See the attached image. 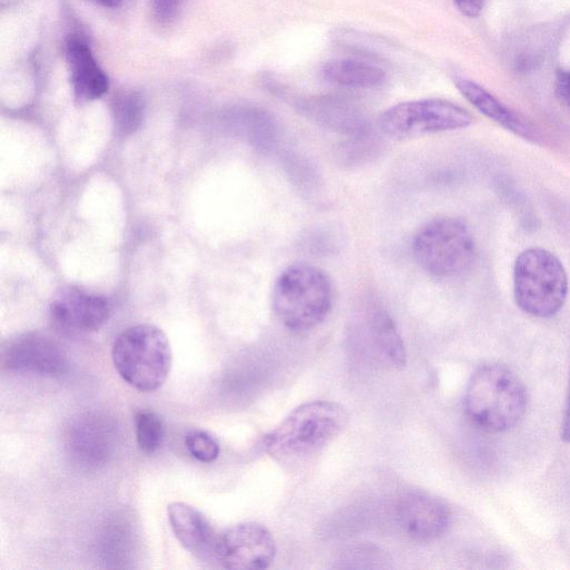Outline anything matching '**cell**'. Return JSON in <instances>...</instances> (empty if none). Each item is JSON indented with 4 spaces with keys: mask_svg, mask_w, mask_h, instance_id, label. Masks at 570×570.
<instances>
[{
    "mask_svg": "<svg viewBox=\"0 0 570 570\" xmlns=\"http://www.w3.org/2000/svg\"><path fill=\"white\" fill-rule=\"evenodd\" d=\"M417 265L438 279H453L469 272L476 249L468 225L455 217H436L423 224L412 239Z\"/></svg>",
    "mask_w": 570,
    "mask_h": 570,
    "instance_id": "cell-4",
    "label": "cell"
},
{
    "mask_svg": "<svg viewBox=\"0 0 570 570\" xmlns=\"http://www.w3.org/2000/svg\"><path fill=\"white\" fill-rule=\"evenodd\" d=\"M188 452L200 462H213L219 454V444L214 436L203 430H190L185 436Z\"/></svg>",
    "mask_w": 570,
    "mask_h": 570,
    "instance_id": "cell-21",
    "label": "cell"
},
{
    "mask_svg": "<svg viewBox=\"0 0 570 570\" xmlns=\"http://www.w3.org/2000/svg\"><path fill=\"white\" fill-rule=\"evenodd\" d=\"M333 287L327 274L317 266L296 263L284 268L272 291V307L279 323L302 333L318 326L328 315Z\"/></svg>",
    "mask_w": 570,
    "mask_h": 570,
    "instance_id": "cell-3",
    "label": "cell"
},
{
    "mask_svg": "<svg viewBox=\"0 0 570 570\" xmlns=\"http://www.w3.org/2000/svg\"><path fill=\"white\" fill-rule=\"evenodd\" d=\"M138 448L146 454L155 453L163 444L165 425L161 417L149 410H140L135 415Z\"/></svg>",
    "mask_w": 570,
    "mask_h": 570,
    "instance_id": "cell-20",
    "label": "cell"
},
{
    "mask_svg": "<svg viewBox=\"0 0 570 570\" xmlns=\"http://www.w3.org/2000/svg\"><path fill=\"white\" fill-rule=\"evenodd\" d=\"M2 364L10 371L43 376L62 375L68 366L60 346L39 335L12 341L3 351Z\"/></svg>",
    "mask_w": 570,
    "mask_h": 570,
    "instance_id": "cell-10",
    "label": "cell"
},
{
    "mask_svg": "<svg viewBox=\"0 0 570 570\" xmlns=\"http://www.w3.org/2000/svg\"><path fill=\"white\" fill-rule=\"evenodd\" d=\"M371 342L395 367L406 364V351L394 320L384 309H374L366 320Z\"/></svg>",
    "mask_w": 570,
    "mask_h": 570,
    "instance_id": "cell-16",
    "label": "cell"
},
{
    "mask_svg": "<svg viewBox=\"0 0 570 570\" xmlns=\"http://www.w3.org/2000/svg\"><path fill=\"white\" fill-rule=\"evenodd\" d=\"M513 292L515 303L524 313L535 317L553 316L568 294V276L562 263L543 248L523 250L514 263Z\"/></svg>",
    "mask_w": 570,
    "mask_h": 570,
    "instance_id": "cell-6",
    "label": "cell"
},
{
    "mask_svg": "<svg viewBox=\"0 0 570 570\" xmlns=\"http://www.w3.org/2000/svg\"><path fill=\"white\" fill-rule=\"evenodd\" d=\"M347 420L344 407L335 402H308L293 410L265 436L264 448L279 463H298L331 443Z\"/></svg>",
    "mask_w": 570,
    "mask_h": 570,
    "instance_id": "cell-1",
    "label": "cell"
},
{
    "mask_svg": "<svg viewBox=\"0 0 570 570\" xmlns=\"http://www.w3.org/2000/svg\"><path fill=\"white\" fill-rule=\"evenodd\" d=\"M306 116L332 130L355 137L370 134L363 114L353 105L332 98H316L302 106Z\"/></svg>",
    "mask_w": 570,
    "mask_h": 570,
    "instance_id": "cell-14",
    "label": "cell"
},
{
    "mask_svg": "<svg viewBox=\"0 0 570 570\" xmlns=\"http://www.w3.org/2000/svg\"><path fill=\"white\" fill-rule=\"evenodd\" d=\"M145 111L142 97L135 92H124L112 102V119L117 132L127 136L134 132L141 124Z\"/></svg>",
    "mask_w": 570,
    "mask_h": 570,
    "instance_id": "cell-18",
    "label": "cell"
},
{
    "mask_svg": "<svg viewBox=\"0 0 570 570\" xmlns=\"http://www.w3.org/2000/svg\"><path fill=\"white\" fill-rule=\"evenodd\" d=\"M276 546L271 532L261 524H236L217 537L215 557L224 568L262 570L271 566Z\"/></svg>",
    "mask_w": 570,
    "mask_h": 570,
    "instance_id": "cell-8",
    "label": "cell"
},
{
    "mask_svg": "<svg viewBox=\"0 0 570 570\" xmlns=\"http://www.w3.org/2000/svg\"><path fill=\"white\" fill-rule=\"evenodd\" d=\"M454 82L462 96L484 116L515 135L532 138L529 126L484 88L465 78H456Z\"/></svg>",
    "mask_w": 570,
    "mask_h": 570,
    "instance_id": "cell-15",
    "label": "cell"
},
{
    "mask_svg": "<svg viewBox=\"0 0 570 570\" xmlns=\"http://www.w3.org/2000/svg\"><path fill=\"white\" fill-rule=\"evenodd\" d=\"M322 75L328 82L350 88H373L385 81V72L380 67L352 59L327 61Z\"/></svg>",
    "mask_w": 570,
    "mask_h": 570,
    "instance_id": "cell-17",
    "label": "cell"
},
{
    "mask_svg": "<svg viewBox=\"0 0 570 570\" xmlns=\"http://www.w3.org/2000/svg\"><path fill=\"white\" fill-rule=\"evenodd\" d=\"M561 439L566 443H570V383L567 395V403L564 409V414L561 423Z\"/></svg>",
    "mask_w": 570,
    "mask_h": 570,
    "instance_id": "cell-25",
    "label": "cell"
},
{
    "mask_svg": "<svg viewBox=\"0 0 570 570\" xmlns=\"http://www.w3.org/2000/svg\"><path fill=\"white\" fill-rule=\"evenodd\" d=\"M528 394L519 376L505 365L489 363L472 374L464 396V407L478 428L500 433L513 429L522 420Z\"/></svg>",
    "mask_w": 570,
    "mask_h": 570,
    "instance_id": "cell-2",
    "label": "cell"
},
{
    "mask_svg": "<svg viewBox=\"0 0 570 570\" xmlns=\"http://www.w3.org/2000/svg\"><path fill=\"white\" fill-rule=\"evenodd\" d=\"M76 435H73L75 448L83 458L98 459L109 450L108 442L110 438L107 435V425L97 424L95 420L87 421L77 426Z\"/></svg>",
    "mask_w": 570,
    "mask_h": 570,
    "instance_id": "cell-19",
    "label": "cell"
},
{
    "mask_svg": "<svg viewBox=\"0 0 570 570\" xmlns=\"http://www.w3.org/2000/svg\"><path fill=\"white\" fill-rule=\"evenodd\" d=\"M167 515L174 534L187 551L200 559L215 556L217 537L200 511L184 502H173L167 507Z\"/></svg>",
    "mask_w": 570,
    "mask_h": 570,
    "instance_id": "cell-12",
    "label": "cell"
},
{
    "mask_svg": "<svg viewBox=\"0 0 570 570\" xmlns=\"http://www.w3.org/2000/svg\"><path fill=\"white\" fill-rule=\"evenodd\" d=\"M53 321L76 333L98 331L109 318V302L101 295L79 288L58 293L50 305Z\"/></svg>",
    "mask_w": 570,
    "mask_h": 570,
    "instance_id": "cell-9",
    "label": "cell"
},
{
    "mask_svg": "<svg viewBox=\"0 0 570 570\" xmlns=\"http://www.w3.org/2000/svg\"><path fill=\"white\" fill-rule=\"evenodd\" d=\"M396 515L403 531L420 542L440 538L450 524L446 505L424 493L405 494L397 504Z\"/></svg>",
    "mask_w": 570,
    "mask_h": 570,
    "instance_id": "cell-11",
    "label": "cell"
},
{
    "mask_svg": "<svg viewBox=\"0 0 570 570\" xmlns=\"http://www.w3.org/2000/svg\"><path fill=\"white\" fill-rule=\"evenodd\" d=\"M557 91L562 100L570 107V70H563L558 73Z\"/></svg>",
    "mask_w": 570,
    "mask_h": 570,
    "instance_id": "cell-24",
    "label": "cell"
},
{
    "mask_svg": "<svg viewBox=\"0 0 570 570\" xmlns=\"http://www.w3.org/2000/svg\"><path fill=\"white\" fill-rule=\"evenodd\" d=\"M484 0H454L458 9L466 17L473 18L479 16L482 10Z\"/></svg>",
    "mask_w": 570,
    "mask_h": 570,
    "instance_id": "cell-23",
    "label": "cell"
},
{
    "mask_svg": "<svg viewBox=\"0 0 570 570\" xmlns=\"http://www.w3.org/2000/svg\"><path fill=\"white\" fill-rule=\"evenodd\" d=\"M183 0H150V8L154 16L160 21L173 19Z\"/></svg>",
    "mask_w": 570,
    "mask_h": 570,
    "instance_id": "cell-22",
    "label": "cell"
},
{
    "mask_svg": "<svg viewBox=\"0 0 570 570\" xmlns=\"http://www.w3.org/2000/svg\"><path fill=\"white\" fill-rule=\"evenodd\" d=\"M112 362L121 379L140 392H154L167 380L171 366L165 333L149 324L131 326L115 340Z\"/></svg>",
    "mask_w": 570,
    "mask_h": 570,
    "instance_id": "cell-5",
    "label": "cell"
},
{
    "mask_svg": "<svg viewBox=\"0 0 570 570\" xmlns=\"http://www.w3.org/2000/svg\"><path fill=\"white\" fill-rule=\"evenodd\" d=\"M472 116L444 99L429 98L396 104L379 118L381 131L392 138H414L470 126Z\"/></svg>",
    "mask_w": 570,
    "mask_h": 570,
    "instance_id": "cell-7",
    "label": "cell"
},
{
    "mask_svg": "<svg viewBox=\"0 0 570 570\" xmlns=\"http://www.w3.org/2000/svg\"><path fill=\"white\" fill-rule=\"evenodd\" d=\"M95 2L109 8L118 7L124 0H94Z\"/></svg>",
    "mask_w": 570,
    "mask_h": 570,
    "instance_id": "cell-26",
    "label": "cell"
},
{
    "mask_svg": "<svg viewBox=\"0 0 570 570\" xmlns=\"http://www.w3.org/2000/svg\"><path fill=\"white\" fill-rule=\"evenodd\" d=\"M66 59L72 90L79 100H95L107 91L108 78L81 38L70 37L67 40Z\"/></svg>",
    "mask_w": 570,
    "mask_h": 570,
    "instance_id": "cell-13",
    "label": "cell"
}]
</instances>
